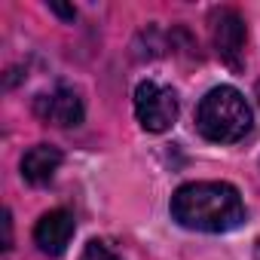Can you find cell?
Listing matches in <instances>:
<instances>
[{
  "label": "cell",
  "mask_w": 260,
  "mask_h": 260,
  "mask_svg": "<svg viewBox=\"0 0 260 260\" xmlns=\"http://www.w3.org/2000/svg\"><path fill=\"white\" fill-rule=\"evenodd\" d=\"M172 217L184 230L230 233L245 220V205L239 190L226 181H193L175 190Z\"/></svg>",
  "instance_id": "1"
},
{
  "label": "cell",
  "mask_w": 260,
  "mask_h": 260,
  "mask_svg": "<svg viewBox=\"0 0 260 260\" xmlns=\"http://www.w3.org/2000/svg\"><path fill=\"white\" fill-rule=\"evenodd\" d=\"M251 107L233 86H214L196 107V128L214 144H236L251 132Z\"/></svg>",
  "instance_id": "2"
},
{
  "label": "cell",
  "mask_w": 260,
  "mask_h": 260,
  "mask_svg": "<svg viewBox=\"0 0 260 260\" xmlns=\"http://www.w3.org/2000/svg\"><path fill=\"white\" fill-rule=\"evenodd\" d=\"M135 113L147 132H169L178 119V95L156 80H144L135 89Z\"/></svg>",
  "instance_id": "3"
},
{
  "label": "cell",
  "mask_w": 260,
  "mask_h": 260,
  "mask_svg": "<svg viewBox=\"0 0 260 260\" xmlns=\"http://www.w3.org/2000/svg\"><path fill=\"white\" fill-rule=\"evenodd\" d=\"M208 25H211V40H214L217 55L233 71H239L242 68V55H245V40H248L245 19L233 7H217V10H211Z\"/></svg>",
  "instance_id": "4"
},
{
  "label": "cell",
  "mask_w": 260,
  "mask_h": 260,
  "mask_svg": "<svg viewBox=\"0 0 260 260\" xmlns=\"http://www.w3.org/2000/svg\"><path fill=\"white\" fill-rule=\"evenodd\" d=\"M34 110H37V116H40L43 122L58 125V128H74V125H80L83 116H86L83 98H80V92L71 89V86H55V89L37 95Z\"/></svg>",
  "instance_id": "5"
},
{
  "label": "cell",
  "mask_w": 260,
  "mask_h": 260,
  "mask_svg": "<svg viewBox=\"0 0 260 260\" xmlns=\"http://www.w3.org/2000/svg\"><path fill=\"white\" fill-rule=\"evenodd\" d=\"M74 230H77L74 214H71L68 208H52V211H46V214L37 220V226H34V242H37V248H40L43 254L58 257V254L68 248Z\"/></svg>",
  "instance_id": "6"
},
{
  "label": "cell",
  "mask_w": 260,
  "mask_h": 260,
  "mask_svg": "<svg viewBox=\"0 0 260 260\" xmlns=\"http://www.w3.org/2000/svg\"><path fill=\"white\" fill-rule=\"evenodd\" d=\"M61 150L55 144H34L31 150H25L22 156V178L34 187H43L55 178L58 166H61Z\"/></svg>",
  "instance_id": "7"
},
{
  "label": "cell",
  "mask_w": 260,
  "mask_h": 260,
  "mask_svg": "<svg viewBox=\"0 0 260 260\" xmlns=\"http://www.w3.org/2000/svg\"><path fill=\"white\" fill-rule=\"evenodd\" d=\"M80 260H122L107 242H101V239H89L86 242V248H83V254H80Z\"/></svg>",
  "instance_id": "8"
},
{
  "label": "cell",
  "mask_w": 260,
  "mask_h": 260,
  "mask_svg": "<svg viewBox=\"0 0 260 260\" xmlns=\"http://www.w3.org/2000/svg\"><path fill=\"white\" fill-rule=\"evenodd\" d=\"M52 13H58V16H64V19H74V16H77V10H71V7H58V4H52Z\"/></svg>",
  "instance_id": "9"
},
{
  "label": "cell",
  "mask_w": 260,
  "mask_h": 260,
  "mask_svg": "<svg viewBox=\"0 0 260 260\" xmlns=\"http://www.w3.org/2000/svg\"><path fill=\"white\" fill-rule=\"evenodd\" d=\"M254 260H260V239H257V245H254Z\"/></svg>",
  "instance_id": "10"
},
{
  "label": "cell",
  "mask_w": 260,
  "mask_h": 260,
  "mask_svg": "<svg viewBox=\"0 0 260 260\" xmlns=\"http://www.w3.org/2000/svg\"><path fill=\"white\" fill-rule=\"evenodd\" d=\"M254 92H257V104H260V80H257V86H254Z\"/></svg>",
  "instance_id": "11"
}]
</instances>
